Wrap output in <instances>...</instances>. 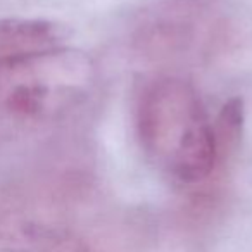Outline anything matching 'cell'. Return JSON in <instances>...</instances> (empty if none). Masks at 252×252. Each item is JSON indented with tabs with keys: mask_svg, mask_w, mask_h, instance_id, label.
Returning a JSON list of instances; mask_svg holds the SVG:
<instances>
[{
	"mask_svg": "<svg viewBox=\"0 0 252 252\" xmlns=\"http://www.w3.org/2000/svg\"><path fill=\"white\" fill-rule=\"evenodd\" d=\"M135 128L149 161L180 185L206 182L221 161L214 121L195 87L183 78L161 76L144 88Z\"/></svg>",
	"mask_w": 252,
	"mask_h": 252,
	"instance_id": "cell-1",
	"label": "cell"
},
{
	"mask_svg": "<svg viewBox=\"0 0 252 252\" xmlns=\"http://www.w3.org/2000/svg\"><path fill=\"white\" fill-rule=\"evenodd\" d=\"M69 30L52 19L0 18V64L69 45Z\"/></svg>",
	"mask_w": 252,
	"mask_h": 252,
	"instance_id": "cell-3",
	"label": "cell"
},
{
	"mask_svg": "<svg viewBox=\"0 0 252 252\" xmlns=\"http://www.w3.org/2000/svg\"><path fill=\"white\" fill-rule=\"evenodd\" d=\"M95 74L92 57L69 45L0 64V138L64 121L88 100Z\"/></svg>",
	"mask_w": 252,
	"mask_h": 252,
	"instance_id": "cell-2",
	"label": "cell"
}]
</instances>
